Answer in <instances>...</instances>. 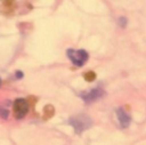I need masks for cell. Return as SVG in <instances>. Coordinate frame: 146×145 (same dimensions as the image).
<instances>
[{
	"label": "cell",
	"mask_w": 146,
	"mask_h": 145,
	"mask_svg": "<svg viewBox=\"0 0 146 145\" xmlns=\"http://www.w3.org/2000/svg\"><path fill=\"white\" fill-rule=\"evenodd\" d=\"M69 125L74 128L76 134L80 135L85 130H87V128H90L92 126V120L86 114H78L69 118Z\"/></svg>",
	"instance_id": "6da1fadb"
},
{
	"label": "cell",
	"mask_w": 146,
	"mask_h": 145,
	"mask_svg": "<svg viewBox=\"0 0 146 145\" xmlns=\"http://www.w3.org/2000/svg\"><path fill=\"white\" fill-rule=\"evenodd\" d=\"M67 55L71 59V62L74 66L82 67L86 63V61L88 59V53L86 50H73V49H68L67 50Z\"/></svg>",
	"instance_id": "7a4b0ae2"
},
{
	"label": "cell",
	"mask_w": 146,
	"mask_h": 145,
	"mask_svg": "<svg viewBox=\"0 0 146 145\" xmlns=\"http://www.w3.org/2000/svg\"><path fill=\"white\" fill-rule=\"evenodd\" d=\"M28 109H30V104H28V100L26 99H17L13 104V114L17 120L25 117L28 113Z\"/></svg>",
	"instance_id": "3957f363"
},
{
	"label": "cell",
	"mask_w": 146,
	"mask_h": 145,
	"mask_svg": "<svg viewBox=\"0 0 146 145\" xmlns=\"http://www.w3.org/2000/svg\"><path fill=\"white\" fill-rule=\"evenodd\" d=\"M104 95H105V91H104L103 89H100V87H98V89H92V90H90V91H87V92H81L80 96L85 100V103L91 104V103L101 99Z\"/></svg>",
	"instance_id": "277c9868"
},
{
	"label": "cell",
	"mask_w": 146,
	"mask_h": 145,
	"mask_svg": "<svg viewBox=\"0 0 146 145\" xmlns=\"http://www.w3.org/2000/svg\"><path fill=\"white\" fill-rule=\"evenodd\" d=\"M115 114H117V118H118V122L121 125V127H123V128L128 127L129 123H131V116L123 108H118L115 110Z\"/></svg>",
	"instance_id": "5b68a950"
},
{
	"label": "cell",
	"mask_w": 146,
	"mask_h": 145,
	"mask_svg": "<svg viewBox=\"0 0 146 145\" xmlns=\"http://www.w3.org/2000/svg\"><path fill=\"white\" fill-rule=\"evenodd\" d=\"M44 114H45V120L50 118L51 116L54 114V108L51 107V105H46L45 109H44Z\"/></svg>",
	"instance_id": "8992f818"
},
{
	"label": "cell",
	"mask_w": 146,
	"mask_h": 145,
	"mask_svg": "<svg viewBox=\"0 0 146 145\" xmlns=\"http://www.w3.org/2000/svg\"><path fill=\"white\" fill-rule=\"evenodd\" d=\"M95 76L96 74L94 73V72H87V73H85V80L86 81H94V80H95Z\"/></svg>",
	"instance_id": "52a82bcc"
},
{
	"label": "cell",
	"mask_w": 146,
	"mask_h": 145,
	"mask_svg": "<svg viewBox=\"0 0 146 145\" xmlns=\"http://www.w3.org/2000/svg\"><path fill=\"white\" fill-rule=\"evenodd\" d=\"M119 25L122 26V27H124V26H126V18H119Z\"/></svg>",
	"instance_id": "ba28073f"
},
{
	"label": "cell",
	"mask_w": 146,
	"mask_h": 145,
	"mask_svg": "<svg viewBox=\"0 0 146 145\" xmlns=\"http://www.w3.org/2000/svg\"><path fill=\"white\" fill-rule=\"evenodd\" d=\"M15 77H17V78H22V77H23L22 72H21V71H17V72H15Z\"/></svg>",
	"instance_id": "9c48e42d"
},
{
	"label": "cell",
	"mask_w": 146,
	"mask_h": 145,
	"mask_svg": "<svg viewBox=\"0 0 146 145\" xmlns=\"http://www.w3.org/2000/svg\"><path fill=\"white\" fill-rule=\"evenodd\" d=\"M0 86H1V78H0Z\"/></svg>",
	"instance_id": "30bf717a"
}]
</instances>
